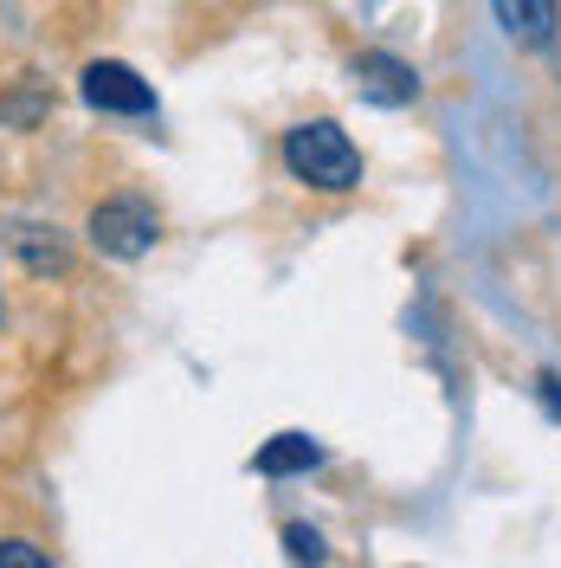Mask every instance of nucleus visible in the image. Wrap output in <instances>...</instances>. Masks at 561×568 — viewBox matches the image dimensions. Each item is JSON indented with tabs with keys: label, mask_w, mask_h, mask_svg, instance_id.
Masks as SVG:
<instances>
[{
	"label": "nucleus",
	"mask_w": 561,
	"mask_h": 568,
	"mask_svg": "<svg viewBox=\"0 0 561 568\" xmlns=\"http://www.w3.org/2000/svg\"><path fill=\"white\" fill-rule=\"evenodd\" d=\"M542 400H549V414L561 420V388H555V375H542Z\"/></svg>",
	"instance_id": "1a4fd4ad"
},
{
	"label": "nucleus",
	"mask_w": 561,
	"mask_h": 568,
	"mask_svg": "<svg viewBox=\"0 0 561 568\" xmlns=\"http://www.w3.org/2000/svg\"><path fill=\"white\" fill-rule=\"evenodd\" d=\"M284 556H290V562H323L329 549H323V536H316L310 524H290V530H284Z\"/></svg>",
	"instance_id": "0eeeda50"
},
{
	"label": "nucleus",
	"mask_w": 561,
	"mask_h": 568,
	"mask_svg": "<svg viewBox=\"0 0 561 568\" xmlns=\"http://www.w3.org/2000/svg\"><path fill=\"white\" fill-rule=\"evenodd\" d=\"M252 465H258L265 478H290V471H310V465H323V446H316L310 433H278V439H272V446H265Z\"/></svg>",
	"instance_id": "423d86ee"
},
{
	"label": "nucleus",
	"mask_w": 561,
	"mask_h": 568,
	"mask_svg": "<svg viewBox=\"0 0 561 568\" xmlns=\"http://www.w3.org/2000/svg\"><path fill=\"white\" fill-rule=\"evenodd\" d=\"M91 246L104 252V258H142V252L162 240V213L149 207L142 194H110L91 207Z\"/></svg>",
	"instance_id": "f03ea898"
},
{
	"label": "nucleus",
	"mask_w": 561,
	"mask_h": 568,
	"mask_svg": "<svg viewBox=\"0 0 561 568\" xmlns=\"http://www.w3.org/2000/svg\"><path fill=\"white\" fill-rule=\"evenodd\" d=\"M84 104L110 110V116H149V110H155V91H149V78H136L130 65L98 59V65H84Z\"/></svg>",
	"instance_id": "7ed1b4c3"
},
{
	"label": "nucleus",
	"mask_w": 561,
	"mask_h": 568,
	"mask_svg": "<svg viewBox=\"0 0 561 568\" xmlns=\"http://www.w3.org/2000/svg\"><path fill=\"white\" fill-rule=\"evenodd\" d=\"M284 169L304 181V187H323V194H349L355 181H361V149L349 142V130H336V123H297L290 136H284Z\"/></svg>",
	"instance_id": "f257e3e1"
},
{
	"label": "nucleus",
	"mask_w": 561,
	"mask_h": 568,
	"mask_svg": "<svg viewBox=\"0 0 561 568\" xmlns=\"http://www.w3.org/2000/svg\"><path fill=\"white\" fill-rule=\"evenodd\" d=\"M497 20H503V33L523 39V45H549L555 20H561V0H497Z\"/></svg>",
	"instance_id": "39448f33"
},
{
	"label": "nucleus",
	"mask_w": 561,
	"mask_h": 568,
	"mask_svg": "<svg viewBox=\"0 0 561 568\" xmlns=\"http://www.w3.org/2000/svg\"><path fill=\"white\" fill-rule=\"evenodd\" d=\"M45 562H52V556L33 549V542H20V536H13V542H0V568H45Z\"/></svg>",
	"instance_id": "6e6552de"
},
{
	"label": "nucleus",
	"mask_w": 561,
	"mask_h": 568,
	"mask_svg": "<svg viewBox=\"0 0 561 568\" xmlns=\"http://www.w3.org/2000/svg\"><path fill=\"white\" fill-rule=\"evenodd\" d=\"M355 78H361V98L368 104H414V91H420L414 65L394 59V52H361L355 59Z\"/></svg>",
	"instance_id": "20e7f679"
}]
</instances>
